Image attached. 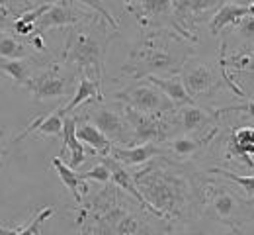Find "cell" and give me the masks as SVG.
Masks as SVG:
<instances>
[{"instance_id":"6da1fadb","label":"cell","mask_w":254,"mask_h":235,"mask_svg":"<svg viewBox=\"0 0 254 235\" xmlns=\"http://www.w3.org/2000/svg\"><path fill=\"white\" fill-rule=\"evenodd\" d=\"M76 226L80 235H172L170 222L145 210L116 184H104L78 206Z\"/></svg>"},{"instance_id":"7a4b0ae2","label":"cell","mask_w":254,"mask_h":235,"mask_svg":"<svg viewBox=\"0 0 254 235\" xmlns=\"http://www.w3.org/2000/svg\"><path fill=\"white\" fill-rule=\"evenodd\" d=\"M135 184L143 198L172 224L186 222L193 208L201 202V188L190 168L168 159L166 155L153 159L147 167L133 172Z\"/></svg>"},{"instance_id":"3957f363","label":"cell","mask_w":254,"mask_h":235,"mask_svg":"<svg viewBox=\"0 0 254 235\" xmlns=\"http://www.w3.org/2000/svg\"><path fill=\"white\" fill-rule=\"evenodd\" d=\"M191 41L170 30H149L131 47L122 71L129 78L180 75L184 63L193 55Z\"/></svg>"},{"instance_id":"277c9868","label":"cell","mask_w":254,"mask_h":235,"mask_svg":"<svg viewBox=\"0 0 254 235\" xmlns=\"http://www.w3.org/2000/svg\"><path fill=\"white\" fill-rule=\"evenodd\" d=\"M106 20L92 14L88 20L72 26L66 34L63 49V63L74 65L76 73L88 75L98 82L104 78L106 51L112 41V34L106 28Z\"/></svg>"},{"instance_id":"5b68a950","label":"cell","mask_w":254,"mask_h":235,"mask_svg":"<svg viewBox=\"0 0 254 235\" xmlns=\"http://www.w3.org/2000/svg\"><path fill=\"white\" fill-rule=\"evenodd\" d=\"M114 100L122 102L124 106H129L137 112H145V114H172L178 106L170 100L159 86H155L153 82L139 80L131 86H127L124 90L114 92Z\"/></svg>"},{"instance_id":"8992f818","label":"cell","mask_w":254,"mask_h":235,"mask_svg":"<svg viewBox=\"0 0 254 235\" xmlns=\"http://www.w3.org/2000/svg\"><path fill=\"white\" fill-rule=\"evenodd\" d=\"M124 116L129 122L133 137H135V145H143V143H166L170 139V134L176 126L174 122V112L172 114H145V112H137L129 106H122Z\"/></svg>"},{"instance_id":"52a82bcc","label":"cell","mask_w":254,"mask_h":235,"mask_svg":"<svg viewBox=\"0 0 254 235\" xmlns=\"http://www.w3.org/2000/svg\"><path fill=\"white\" fill-rule=\"evenodd\" d=\"M76 77L78 73H68L63 65H49L33 75L28 90L32 92L33 100L37 102L64 98L72 94Z\"/></svg>"},{"instance_id":"ba28073f","label":"cell","mask_w":254,"mask_h":235,"mask_svg":"<svg viewBox=\"0 0 254 235\" xmlns=\"http://www.w3.org/2000/svg\"><path fill=\"white\" fill-rule=\"evenodd\" d=\"M82 118H86L88 122H92L96 128L106 135L112 143H120V147H135V137L133 130L129 126V122L124 116V110H114L102 102H94L84 114Z\"/></svg>"},{"instance_id":"9c48e42d","label":"cell","mask_w":254,"mask_h":235,"mask_svg":"<svg viewBox=\"0 0 254 235\" xmlns=\"http://www.w3.org/2000/svg\"><path fill=\"white\" fill-rule=\"evenodd\" d=\"M126 8L137 18V22L147 30H170L182 34L174 20L172 0H124Z\"/></svg>"},{"instance_id":"30bf717a","label":"cell","mask_w":254,"mask_h":235,"mask_svg":"<svg viewBox=\"0 0 254 235\" xmlns=\"http://www.w3.org/2000/svg\"><path fill=\"white\" fill-rule=\"evenodd\" d=\"M225 4V0H172V10H174V20L186 39L191 43L197 39L195 30L213 18V14Z\"/></svg>"},{"instance_id":"8fae6325","label":"cell","mask_w":254,"mask_h":235,"mask_svg":"<svg viewBox=\"0 0 254 235\" xmlns=\"http://www.w3.org/2000/svg\"><path fill=\"white\" fill-rule=\"evenodd\" d=\"M201 198L219 222L231 228H237L243 216V200L231 188L219 186V184H203Z\"/></svg>"},{"instance_id":"7c38bea8","label":"cell","mask_w":254,"mask_h":235,"mask_svg":"<svg viewBox=\"0 0 254 235\" xmlns=\"http://www.w3.org/2000/svg\"><path fill=\"white\" fill-rule=\"evenodd\" d=\"M180 77H182V82H184L188 94L193 98V102L205 96V94H209V92H213V90H217L223 84L217 71L209 63L197 59L195 55H191L184 63V67L180 71Z\"/></svg>"},{"instance_id":"4fadbf2b","label":"cell","mask_w":254,"mask_h":235,"mask_svg":"<svg viewBox=\"0 0 254 235\" xmlns=\"http://www.w3.org/2000/svg\"><path fill=\"white\" fill-rule=\"evenodd\" d=\"M92 14L76 8L70 0H57L51 4V8L37 20L35 24V34L43 35L51 28H72L84 20H88Z\"/></svg>"},{"instance_id":"5bb4252c","label":"cell","mask_w":254,"mask_h":235,"mask_svg":"<svg viewBox=\"0 0 254 235\" xmlns=\"http://www.w3.org/2000/svg\"><path fill=\"white\" fill-rule=\"evenodd\" d=\"M116 161H120L126 167H141L151 163L153 159L166 155V151L160 147L159 143H143V145H135V147H120L114 145L112 153H110Z\"/></svg>"},{"instance_id":"9a60e30c","label":"cell","mask_w":254,"mask_h":235,"mask_svg":"<svg viewBox=\"0 0 254 235\" xmlns=\"http://www.w3.org/2000/svg\"><path fill=\"white\" fill-rule=\"evenodd\" d=\"M76 116H64V126H63V149H61V155H63L64 149L70 151V157L66 161V165L76 170L84 161H86V155H88V149L86 145L76 137ZM59 155V157H61Z\"/></svg>"},{"instance_id":"2e32d148","label":"cell","mask_w":254,"mask_h":235,"mask_svg":"<svg viewBox=\"0 0 254 235\" xmlns=\"http://www.w3.org/2000/svg\"><path fill=\"white\" fill-rule=\"evenodd\" d=\"M76 120H78V122H76V137H78L86 147H90L96 155H102V157L110 155L114 143L102 134L92 122H88L86 118H76Z\"/></svg>"},{"instance_id":"e0dca14e","label":"cell","mask_w":254,"mask_h":235,"mask_svg":"<svg viewBox=\"0 0 254 235\" xmlns=\"http://www.w3.org/2000/svg\"><path fill=\"white\" fill-rule=\"evenodd\" d=\"M104 100V92H102V82H98L94 78H90L88 75H78V86L74 90L72 100L68 102L66 106H63L64 116H70L72 110H76L80 104L84 102H102Z\"/></svg>"},{"instance_id":"ac0fdd59","label":"cell","mask_w":254,"mask_h":235,"mask_svg":"<svg viewBox=\"0 0 254 235\" xmlns=\"http://www.w3.org/2000/svg\"><path fill=\"white\" fill-rule=\"evenodd\" d=\"M174 122H176V126L182 128V132L191 134V132H197V130L209 126L213 122V114L205 112L203 108H199L195 104H186V106L176 108Z\"/></svg>"},{"instance_id":"d6986e66","label":"cell","mask_w":254,"mask_h":235,"mask_svg":"<svg viewBox=\"0 0 254 235\" xmlns=\"http://www.w3.org/2000/svg\"><path fill=\"white\" fill-rule=\"evenodd\" d=\"M63 126H64V114L63 110H55L53 114H47V116H39L35 118L32 124L18 135L12 139V145L20 143L24 137L32 134V132H37V134H43V135H55V137H63Z\"/></svg>"},{"instance_id":"ffe728a7","label":"cell","mask_w":254,"mask_h":235,"mask_svg":"<svg viewBox=\"0 0 254 235\" xmlns=\"http://www.w3.org/2000/svg\"><path fill=\"white\" fill-rule=\"evenodd\" d=\"M245 16H249V6H241L235 2H225L209 20L211 35H219L227 26H237Z\"/></svg>"},{"instance_id":"44dd1931","label":"cell","mask_w":254,"mask_h":235,"mask_svg":"<svg viewBox=\"0 0 254 235\" xmlns=\"http://www.w3.org/2000/svg\"><path fill=\"white\" fill-rule=\"evenodd\" d=\"M147 80L153 82L155 86H159L160 90L174 102L178 108L180 106H186V104H195L193 98L188 94V90H186L180 75H172V77H147Z\"/></svg>"},{"instance_id":"7402d4cb","label":"cell","mask_w":254,"mask_h":235,"mask_svg":"<svg viewBox=\"0 0 254 235\" xmlns=\"http://www.w3.org/2000/svg\"><path fill=\"white\" fill-rule=\"evenodd\" d=\"M51 165L57 170V174H59V178L63 180V184L68 188V192L72 194L74 202H76L78 206H82V204H84V198H82V192H80V190L88 192V186H86V182H82L80 172H74L66 163H63V157H53V159H51Z\"/></svg>"},{"instance_id":"603a6c76","label":"cell","mask_w":254,"mask_h":235,"mask_svg":"<svg viewBox=\"0 0 254 235\" xmlns=\"http://www.w3.org/2000/svg\"><path fill=\"white\" fill-rule=\"evenodd\" d=\"M217 134V130H211L207 135H203V137H190V135H182V137H174V139H168L166 141V153L170 151L174 157H178V159H184V157H190L193 155L195 151H199L205 143H209L213 137Z\"/></svg>"},{"instance_id":"cb8c5ba5","label":"cell","mask_w":254,"mask_h":235,"mask_svg":"<svg viewBox=\"0 0 254 235\" xmlns=\"http://www.w3.org/2000/svg\"><path fill=\"white\" fill-rule=\"evenodd\" d=\"M0 71L12 77V80L20 86H26L32 82V59H4L0 57Z\"/></svg>"},{"instance_id":"d4e9b609","label":"cell","mask_w":254,"mask_h":235,"mask_svg":"<svg viewBox=\"0 0 254 235\" xmlns=\"http://www.w3.org/2000/svg\"><path fill=\"white\" fill-rule=\"evenodd\" d=\"M0 57L4 59H30V47L18 35L6 34L0 35Z\"/></svg>"},{"instance_id":"484cf974","label":"cell","mask_w":254,"mask_h":235,"mask_svg":"<svg viewBox=\"0 0 254 235\" xmlns=\"http://www.w3.org/2000/svg\"><path fill=\"white\" fill-rule=\"evenodd\" d=\"M225 41L221 43V61L219 65L223 69H235V71H247V73H254V51L243 49V51H235L233 55L227 57V49H225Z\"/></svg>"},{"instance_id":"4316f807","label":"cell","mask_w":254,"mask_h":235,"mask_svg":"<svg viewBox=\"0 0 254 235\" xmlns=\"http://www.w3.org/2000/svg\"><path fill=\"white\" fill-rule=\"evenodd\" d=\"M53 214H55V210H53L51 206H47V208L39 210V212L35 214V218H33L26 228H22V230H8V228H2V226H0V235H41V226H43V222L49 220Z\"/></svg>"},{"instance_id":"83f0119b","label":"cell","mask_w":254,"mask_h":235,"mask_svg":"<svg viewBox=\"0 0 254 235\" xmlns=\"http://www.w3.org/2000/svg\"><path fill=\"white\" fill-rule=\"evenodd\" d=\"M211 174H219L223 178L233 180L237 186H241V190L245 192L247 198H254V174L243 176V174H237V172H233L229 168H221V167H213L211 168Z\"/></svg>"},{"instance_id":"f1b7e54d","label":"cell","mask_w":254,"mask_h":235,"mask_svg":"<svg viewBox=\"0 0 254 235\" xmlns=\"http://www.w3.org/2000/svg\"><path fill=\"white\" fill-rule=\"evenodd\" d=\"M80 178H82V182L96 180V182H100V184H108V182H112V172H110L108 165L98 163V165H96V167H92L90 170L80 172Z\"/></svg>"},{"instance_id":"f546056e","label":"cell","mask_w":254,"mask_h":235,"mask_svg":"<svg viewBox=\"0 0 254 235\" xmlns=\"http://www.w3.org/2000/svg\"><path fill=\"white\" fill-rule=\"evenodd\" d=\"M76 2H80V4L88 6L90 10H94L98 16H102V18L112 26V30H114V32H120V24H118V22H116V18L112 16V12L104 6V2H102V0H76Z\"/></svg>"},{"instance_id":"4dcf8cb0","label":"cell","mask_w":254,"mask_h":235,"mask_svg":"<svg viewBox=\"0 0 254 235\" xmlns=\"http://www.w3.org/2000/svg\"><path fill=\"white\" fill-rule=\"evenodd\" d=\"M0 6L6 8L14 16V20H18L22 14H26L28 10L35 8L37 4H33L32 0H0Z\"/></svg>"},{"instance_id":"1f68e13d","label":"cell","mask_w":254,"mask_h":235,"mask_svg":"<svg viewBox=\"0 0 254 235\" xmlns=\"http://www.w3.org/2000/svg\"><path fill=\"white\" fill-rule=\"evenodd\" d=\"M237 28H239V34L243 35L245 41L254 43V18L253 16H245V18L237 24Z\"/></svg>"},{"instance_id":"d6a6232c","label":"cell","mask_w":254,"mask_h":235,"mask_svg":"<svg viewBox=\"0 0 254 235\" xmlns=\"http://www.w3.org/2000/svg\"><path fill=\"white\" fill-rule=\"evenodd\" d=\"M221 112H247V116L254 120V100H249L247 104H239V106H227V108L217 110V114H221Z\"/></svg>"},{"instance_id":"836d02e7","label":"cell","mask_w":254,"mask_h":235,"mask_svg":"<svg viewBox=\"0 0 254 235\" xmlns=\"http://www.w3.org/2000/svg\"><path fill=\"white\" fill-rule=\"evenodd\" d=\"M12 26H14V16H12L6 8L0 6V35L6 34V32H10Z\"/></svg>"},{"instance_id":"e575fe53","label":"cell","mask_w":254,"mask_h":235,"mask_svg":"<svg viewBox=\"0 0 254 235\" xmlns=\"http://www.w3.org/2000/svg\"><path fill=\"white\" fill-rule=\"evenodd\" d=\"M231 2H235V4H241V6H251L254 0H231Z\"/></svg>"},{"instance_id":"d590c367","label":"cell","mask_w":254,"mask_h":235,"mask_svg":"<svg viewBox=\"0 0 254 235\" xmlns=\"http://www.w3.org/2000/svg\"><path fill=\"white\" fill-rule=\"evenodd\" d=\"M249 16H253V18H254V2L249 6Z\"/></svg>"},{"instance_id":"8d00e7d4","label":"cell","mask_w":254,"mask_h":235,"mask_svg":"<svg viewBox=\"0 0 254 235\" xmlns=\"http://www.w3.org/2000/svg\"><path fill=\"white\" fill-rule=\"evenodd\" d=\"M0 137H2V130H0ZM4 155V149H2V141H0V157Z\"/></svg>"}]
</instances>
